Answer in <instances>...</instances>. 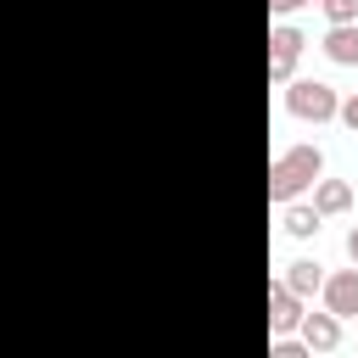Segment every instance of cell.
<instances>
[{"label":"cell","instance_id":"cell-10","mask_svg":"<svg viewBox=\"0 0 358 358\" xmlns=\"http://www.w3.org/2000/svg\"><path fill=\"white\" fill-rule=\"evenodd\" d=\"M280 280H285L296 296H313V291L324 285V268H319L313 257H296V263H285V274H280Z\"/></svg>","mask_w":358,"mask_h":358},{"label":"cell","instance_id":"cell-13","mask_svg":"<svg viewBox=\"0 0 358 358\" xmlns=\"http://www.w3.org/2000/svg\"><path fill=\"white\" fill-rule=\"evenodd\" d=\"M336 117H341V123H347V129H358V90H352V95H347V101H341V106H336Z\"/></svg>","mask_w":358,"mask_h":358},{"label":"cell","instance_id":"cell-7","mask_svg":"<svg viewBox=\"0 0 358 358\" xmlns=\"http://www.w3.org/2000/svg\"><path fill=\"white\" fill-rule=\"evenodd\" d=\"M313 207H319V218H341V213H352V185L347 179H313Z\"/></svg>","mask_w":358,"mask_h":358},{"label":"cell","instance_id":"cell-1","mask_svg":"<svg viewBox=\"0 0 358 358\" xmlns=\"http://www.w3.org/2000/svg\"><path fill=\"white\" fill-rule=\"evenodd\" d=\"M324 173V151L319 145H291L268 162V201H296L302 190H313V179Z\"/></svg>","mask_w":358,"mask_h":358},{"label":"cell","instance_id":"cell-2","mask_svg":"<svg viewBox=\"0 0 358 358\" xmlns=\"http://www.w3.org/2000/svg\"><path fill=\"white\" fill-rule=\"evenodd\" d=\"M341 106V95L324 84V78H285V112L302 117V123H330Z\"/></svg>","mask_w":358,"mask_h":358},{"label":"cell","instance_id":"cell-4","mask_svg":"<svg viewBox=\"0 0 358 358\" xmlns=\"http://www.w3.org/2000/svg\"><path fill=\"white\" fill-rule=\"evenodd\" d=\"M319 296H324V308H330L341 324L358 319V268H336V274H324Z\"/></svg>","mask_w":358,"mask_h":358},{"label":"cell","instance_id":"cell-16","mask_svg":"<svg viewBox=\"0 0 358 358\" xmlns=\"http://www.w3.org/2000/svg\"><path fill=\"white\" fill-rule=\"evenodd\" d=\"M308 6H319V0H308Z\"/></svg>","mask_w":358,"mask_h":358},{"label":"cell","instance_id":"cell-14","mask_svg":"<svg viewBox=\"0 0 358 358\" xmlns=\"http://www.w3.org/2000/svg\"><path fill=\"white\" fill-rule=\"evenodd\" d=\"M308 0H268V11H280V17H291V11H302Z\"/></svg>","mask_w":358,"mask_h":358},{"label":"cell","instance_id":"cell-3","mask_svg":"<svg viewBox=\"0 0 358 358\" xmlns=\"http://www.w3.org/2000/svg\"><path fill=\"white\" fill-rule=\"evenodd\" d=\"M302 28H291V22H274L268 28V84H285L291 73H296V56H302Z\"/></svg>","mask_w":358,"mask_h":358},{"label":"cell","instance_id":"cell-6","mask_svg":"<svg viewBox=\"0 0 358 358\" xmlns=\"http://www.w3.org/2000/svg\"><path fill=\"white\" fill-rule=\"evenodd\" d=\"M302 341H308V352H336L341 347V319L324 308V313H302Z\"/></svg>","mask_w":358,"mask_h":358},{"label":"cell","instance_id":"cell-5","mask_svg":"<svg viewBox=\"0 0 358 358\" xmlns=\"http://www.w3.org/2000/svg\"><path fill=\"white\" fill-rule=\"evenodd\" d=\"M296 324H302V296H296L285 280H274V285H268V330H274V336H291Z\"/></svg>","mask_w":358,"mask_h":358},{"label":"cell","instance_id":"cell-15","mask_svg":"<svg viewBox=\"0 0 358 358\" xmlns=\"http://www.w3.org/2000/svg\"><path fill=\"white\" fill-rule=\"evenodd\" d=\"M347 257H352V268H358V224L347 229Z\"/></svg>","mask_w":358,"mask_h":358},{"label":"cell","instance_id":"cell-11","mask_svg":"<svg viewBox=\"0 0 358 358\" xmlns=\"http://www.w3.org/2000/svg\"><path fill=\"white\" fill-rule=\"evenodd\" d=\"M268 358H313V352H308V341H291V336H274V341H268Z\"/></svg>","mask_w":358,"mask_h":358},{"label":"cell","instance_id":"cell-9","mask_svg":"<svg viewBox=\"0 0 358 358\" xmlns=\"http://www.w3.org/2000/svg\"><path fill=\"white\" fill-rule=\"evenodd\" d=\"M280 224H285V235H291V241H308V235H319V224H324V218H319V207H313V201H308V207H302V201H285V218H280Z\"/></svg>","mask_w":358,"mask_h":358},{"label":"cell","instance_id":"cell-12","mask_svg":"<svg viewBox=\"0 0 358 358\" xmlns=\"http://www.w3.org/2000/svg\"><path fill=\"white\" fill-rule=\"evenodd\" d=\"M330 22H358V0H319Z\"/></svg>","mask_w":358,"mask_h":358},{"label":"cell","instance_id":"cell-8","mask_svg":"<svg viewBox=\"0 0 358 358\" xmlns=\"http://www.w3.org/2000/svg\"><path fill=\"white\" fill-rule=\"evenodd\" d=\"M336 67H358V22H330L324 45H319Z\"/></svg>","mask_w":358,"mask_h":358}]
</instances>
